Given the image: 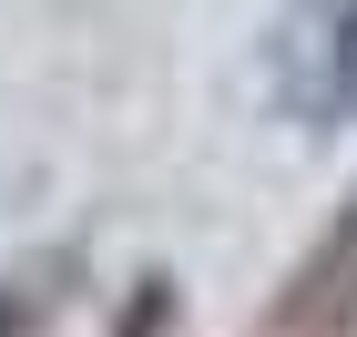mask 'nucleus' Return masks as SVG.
Segmentation results:
<instances>
[{"label":"nucleus","instance_id":"nucleus-1","mask_svg":"<svg viewBox=\"0 0 357 337\" xmlns=\"http://www.w3.org/2000/svg\"><path fill=\"white\" fill-rule=\"evenodd\" d=\"M275 82H286V103L306 123L357 112V0H306L275 31Z\"/></svg>","mask_w":357,"mask_h":337},{"label":"nucleus","instance_id":"nucleus-2","mask_svg":"<svg viewBox=\"0 0 357 337\" xmlns=\"http://www.w3.org/2000/svg\"><path fill=\"white\" fill-rule=\"evenodd\" d=\"M347 327H357V195L337 204L327 246L306 255L286 276V297H275V337H347Z\"/></svg>","mask_w":357,"mask_h":337},{"label":"nucleus","instance_id":"nucleus-3","mask_svg":"<svg viewBox=\"0 0 357 337\" xmlns=\"http://www.w3.org/2000/svg\"><path fill=\"white\" fill-rule=\"evenodd\" d=\"M72 286H82V255L72 246H31L0 266V337H52V317L72 307Z\"/></svg>","mask_w":357,"mask_h":337}]
</instances>
